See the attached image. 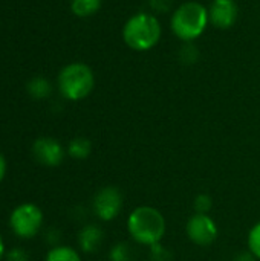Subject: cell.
Returning a JSON list of instances; mask_svg holds the SVG:
<instances>
[{"label":"cell","mask_w":260,"mask_h":261,"mask_svg":"<svg viewBox=\"0 0 260 261\" xmlns=\"http://www.w3.org/2000/svg\"><path fill=\"white\" fill-rule=\"evenodd\" d=\"M233 261H259L250 251H242V252H239Z\"/></svg>","instance_id":"7402d4cb"},{"label":"cell","mask_w":260,"mask_h":261,"mask_svg":"<svg viewBox=\"0 0 260 261\" xmlns=\"http://www.w3.org/2000/svg\"><path fill=\"white\" fill-rule=\"evenodd\" d=\"M103 229L97 225H84L78 232V248L86 254H93L103 243Z\"/></svg>","instance_id":"30bf717a"},{"label":"cell","mask_w":260,"mask_h":261,"mask_svg":"<svg viewBox=\"0 0 260 261\" xmlns=\"http://www.w3.org/2000/svg\"><path fill=\"white\" fill-rule=\"evenodd\" d=\"M123 206H124V197L116 187H104L98 190L92 200L93 214L103 222H110L116 219Z\"/></svg>","instance_id":"8992f818"},{"label":"cell","mask_w":260,"mask_h":261,"mask_svg":"<svg viewBox=\"0 0 260 261\" xmlns=\"http://www.w3.org/2000/svg\"><path fill=\"white\" fill-rule=\"evenodd\" d=\"M6 261H28V254L23 251V249H20V248H12L11 251H8L6 252Z\"/></svg>","instance_id":"ffe728a7"},{"label":"cell","mask_w":260,"mask_h":261,"mask_svg":"<svg viewBox=\"0 0 260 261\" xmlns=\"http://www.w3.org/2000/svg\"><path fill=\"white\" fill-rule=\"evenodd\" d=\"M162 28L156 15L149 12H139L132 15L123 28L124 43L136 52H146L153 49L161 40Z\"/></svg>","instance_id":"7a4b0ae2"},{"label":"cell","mask_w":260,"mask_h":261,"mask_svg":"<svg viewBox=\"0 0 260 261\" xmlns=\"http://www.w3.org/2000/svg\"><path fill=\"white\" fill-rule=\"evenodd\" d=\"M208 23V9L198 2H185L179 5L170 18L173 34L184 43H192L199 38Z\"/></svg>","instance_id":"3957f363"},{"label":"cell","mask_w":260,"mask_h":261,"mask_svg":"<svg viewBox=\"0 0 260 261\" xmlns=\"http://www.w3.org/2000/svg\"><path fill=\"white\" fill-rule=\"evenodd\" d=\"M90 153H92V144L87 138H83V136L74 138L67 145V154L74 159L83 161L89 158Z\"/></svg>","instance_id":"8fae6325"},{"label":"cell","mask_w":260,"mask_h":261,"mask_svg":"<svg viewBox=\"0 0 260 261\" xmlns=\"http://www.w3.org/2000/svg\"><path fill=\"white\" fill-rule=\"evenodd\" d=\"M44 222L43 211L35 205V203H20L15 206L9 216V226L14 236L23 240L34 239Z\"/></svg>","instance_id":"5b68a950"},{"label":"cell","mask_w":260,"mask_h":261,"mask_svg":"<svg viewBox=\"0 0 260 261\" xmlns=\"http://www.w3.org/2000/svg\"><path fill=\"white\" fill-rule=\"evenodd\" d=\"M213 208V200L208 194H198L193 200V210L198 214H208Z\"/></svg>","instance_id":"ac0fdd59"},{"label":"cell","mask_w":260,"mask_h":261,"mask_svg":"<svg viewBox=\"0 0 260 261\" xmlns=\"http://www.w3.org/2000/svg\"><path fill=\"white\" fill-rule=\"evenodd\" d=\"M28 89V93L34 98V99H43V98H48L51 95V84L48 80L44 78H34L28 83L26 86Z\"/></svg>","instance_id":"5bb4252c"},{"label":"cell","mask_w":260,"mask_h":261,"mask_svg":"<svg viewBox=\"0 0 260 261\" xmlns=\"http://www.w3.org/2000/svg\"><path fill=\"white\" fill-rule=\"evenodd\" d=\"M167 225L162 213L153 206H138L127 217V231L130 237L144 246L161 243Z\"/></svg>","instance_id":"6da1fadb"},{"label":"cell","mask_w":260,"mask_h":261,"mask_svg":"<svg viewBox=\"0 0 260 261\" xmlns=\"http://www.w3.org/2000/svg\"><path fill=\"white\" fill-rule=\"evenodd\" d=\"M6 170H8V164H6V159H5V156L0 153V182L5 179V176H6Z\"/></svg>","instance_id":"cb8c5ba5"},{"label":"cell","mask_w":260,"mask_h":261,"mask_svg":"<svg viewBox=\"0 0 260 261\" xmlns=\"http://www.w3.org/2000/svg\"><path fill=\"white\" fill-rule=\"evenodd\" d=\"M181 58L184 60V58H187V63H188V60H192V61H195V60H198V54H196V50L193 49V46H184V49L181 50Z\"/></svg>","instance_id":"44dd1931"},{"label":"cell","mask_w":260,"mask_h":261,"mask_svg":"<svg viewBox=\"0 0 260 261\" xmlns=\"http://www.w3.org/2000/svg\"><path fill=\"white\" fill-rule=\"evenodd\" d=\"M32 156L40 165L54 168L63 162L64 148L57 139L44 136L35 139V142L32 144Z\"/></svg>","instance_id":"ba28073f"},{"label":"cell","mask_w":260,"mask_h":261,"mask_svg":"<svg viewBox=\"0 0 260 261\" xmlns=\"http://www.w3.org/2000/svg\"><path fill=\"white\" fill-rule=\"evenodd\" d=\"M133 251L127 243H116L109 252L110 261H133Z\"/></svg>","instance_id":"9a60e30c"},{"label":"cell","mask_w":260,"mask_h":261,"mask_svg":"<svg viewBox=\"0 0 260 261\" xmlns=\"http://www.w3.org/2000/svg\"><path fill=\"white\" fill-rule=\"evenodd\" d=\"M6 255V249H5V242H3V237H2V234H0V261L2 258Z\"/></svg>","instance_id":"d4e9b609"},{"label":"cell","mask_w":260,"mask_h":261,"mask_svg":"<svg viewBox=\"0 0 260 261\" xmlns=\"http://www.w3.org/2000/svg\"><path fill=\"white\" fill-rule=\"evenodd\" d=\"M101 8V0H72L70 9L78 17H90Z\"/></svg>","instance_id":"4fadbf2b"},{"label":"cell","mask_w":260,"mask_h":261,"mask_svg":"<svg viewBox=\"0 0 260 261\" xmlns=\"http://www.w3.org/2000/svg\"><path fill=\"white\" fill-rule=\"evenodd\" d=\"M149 248H150V251H149L150 261H173V254L162 243H156Z\"/></svg>","instance_id":"e0dca14e"},{"label":"cell","mask_w":260,"mask_h":261,"mask_svg":"<svg viewBox=\"0 0 260 261\" xmlns=\"http://www.w3.org/2000/svg\"><path fill=\"white\" fill-rule=\"evenodd\" d=\"M210 23L218 29H230L238 20V5L234 0H213L208 8Z\"/></svg>","instance_id":"9c48e42d"},{"label":"cell","mask_w":260,"mask_h":261,"mask_svg":"<svg viewBox=\"0 0 260 261\" xmlns=\"http://www.w3.org/2000/svg\"><path fill=\"white\" fill-rule=\"evenodd\" d=\"M173 3L175 0H149V5L155 12H169Z\"/></svg>","instance_id":"d6986e66"},{"label":"cell","mask_w":260,"mask_h":261,"mask_svg":"<svg viewBox=\"0 0 260 261\" xmlns=\"http://www.w3.org/2000/svg\"><path fill=\"white\" fill-rule=\"evenodd\" d=\"M248 251L260 261V222H257L248 232Z\"/></svg>","instance_id":"2e32d148"},{"label":"cell","mask_w":260,"mask_h":261,"mask_svg":"<svg viewBox=\"0 0 260 261\" xmlns=\"http://www.w3.org/2000/svg\"><path fill=\"white\" fill-rule=\"evenodd\" d=\"M58 240H60V232L55 231V229H51V231L48 232V242L52 243L54 246H58V245H57Z\"/></svg>","instance_id":"603a6c76"},{"label":"cell","mask_w":260,"mask_h":261,"mask_svg":"<svg viewBox=\"0 0 260 261\" xmlns=\"http://www.w3.org/2000/svg\"><path fill=\"white\" fill-rule=\"evenodd\" d=\"M44 261H81V257L77 249L70 246L58 245V246H52L48 251Z\"/></svg>","instance_id":"7c38bea8"},{"label":"cell","mask_w":260,"mask_h":261,"mask_svg":"<svg viewBox=\"0 0 260 261\" xmlns=\"http://www.w3.org/2000/svg\"><path fill=\"white\" fill-rule=\"evenodd\" d=\"M185 234L192 243L198 246H210L216 242L219 229L208 214L195 213L185 225Z\"/></svg>","instance_id":"52a82bcc"},{"label":"cell","mask_w":260,"mask_h":261,"mask_svg":"<svg viewBox=\"0 0 260 261\" xmlns=\"http://www.w3.org/2000/svg\"><path fill=\"white\" fill-rule=\"evenodd\" d=\"M95 86V76L89 66L72 63L61 69L58 75L60 93L69 101H80L90 95Z\"/></svg>","instance_id":"277c9868"}]
</instances>
